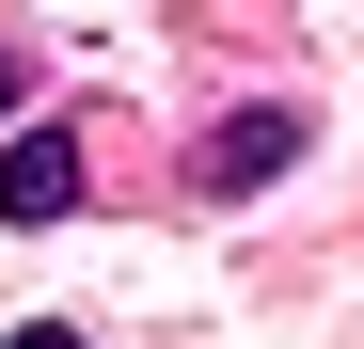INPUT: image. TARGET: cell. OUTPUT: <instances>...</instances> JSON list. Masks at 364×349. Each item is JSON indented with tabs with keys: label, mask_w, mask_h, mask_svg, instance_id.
Masks as SVG:
<instances>
[{
	"label": "cell",
	"mask_w": 364,
	"mask_h": 349,
	"mask_svg": "<svg viewBox=\"0 0 364 349\" xmlns=\"http://www.w3.org/2000/svg\"><path fill=\"white\" fill-rule=\"evenodd\" d=\"M16 349H80V333H16Z\"/></svg>",
	"instance_id": "277c9868"
},
{
	"label": "cell",
	"mask_w": 364,
	"mask_h": 349,
	"mask_svg": "<svg viewBox=\"0 0 364 349\" xmlns=\"http://www.w3.org/2000/svg\"><path fill=\"white\" fill-rule=\"evenodd\" d=\"M0 207H16V222H64V207H80V127H16V159H0Z\"/></svg>",
	"instance_id": "6da1fadb"
},
{
	"label": "cell",
	"mask_w": 364,
	"mask_h": 349,
	"mask_svg": "<svg viewBox=\"0 0 364 349\" xmlns=\"http://www.w3.org/2000/svg\"><path fill=\"white\" fill-rule=\"evenodd\" d=\"M16 95H32V64H16V32H0V127H16Z\"/></svg>",
	"instance_id": "3957f363"
},
{
	"label": "cell",
	"mask_w": 364,
	"mask_h": 349,
	"mask_svg": "<svg viewBox=\"0 0 364 349\" xmlns=\"http://www.w3.org/2000/svg\"><path fill=\"white\" fill-rule=\"evenodd\" d=\"M285 159H301V111H237V127L206 143V191H269Z\"/></svg>",
	"instance_id": "7a4b0ae2"
}]
</instances>
